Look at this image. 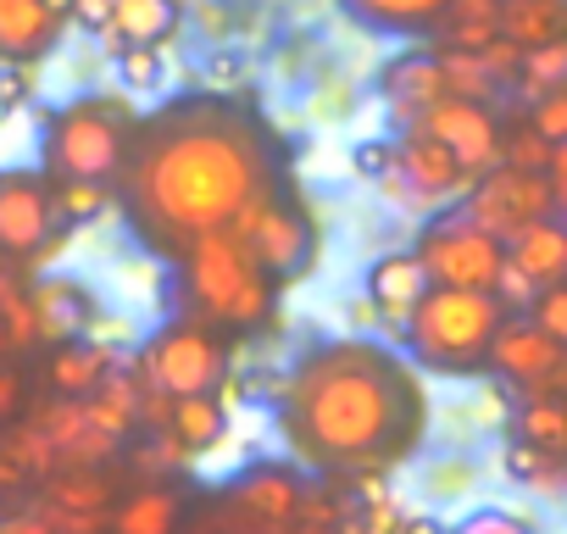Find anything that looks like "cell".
<instances>
[{"label": "cell", "instance_id": "12", "mask_svg": "<svg viewBox=\"0 0 567 534\" xmlns=\"http://www.w3.org/2000/svg\"><path fill=\"white\" fill-rule=\"evenodd\" d=\"M501 112L489 106V101H462V95H445V101H434L412 129H401V134H423V140H434V145H445L456 162H462V173L467 178H484L495 162H501Z\"/></svg>", "mask_w": 567, "mask_h": 534}, {"label": "cell", "instance_id": "36", "mask_svg": "<svg viewBox=\"0 0 567 534\" xmlns=\"http://www.w3.org/2000/svg\"><path fill=\"white\" fill-rule=\"evenodd\" d=\"M445 534H539L528 517H517V512H501V506H478V512H467L456 528H445Z\"/></svg>", "mask_w": 567, "mask_h": 534}, {"label": "cell", "instance_id": "34", "mask_svg": "<svg viewBox=\"0 0 567 534\" xmlns=\"http://www.w3.org/2000/svg\"><path fill=\"white\" fill-rule=\"evenodd\" d=\"M523 123L545 140V145H567V90H550L539 101L523 106Z\"/></svg>", "mask_w": 567, "mask_h": 534}, {"label": "cell", "instance_id": "5", "mask_svg": "<svg viewBox=\"0 0 567 534\" xmlns=\"http://www.w3.org/2000/svg\"><path fill=\"white\" fill-rule=\"evenodd\" d=\"M506 307L489 290H440L429 285V296L412 307V318L401 324V351L412 368L423 373H445V379H467L484 373L489 340L501 329Z\"/></svg>", "mask_w": 567, "mask_h": 534}, {"label": "cell", "instance_id": "22", "mask_svg": "<svg viewBox=\"0 0 567 534\" xmlns=\"http://www.w3.org/2000/svg\"><path fill=\"white\" fill-rule=\"evenodd\" d=\"M62 18L45 0H0V62H34L56 45Z\"/></svg>", "mask_w": 567, "mask_h": 534}, {"label": "cell", "instance_id": "29", "mask_svg": "<svg viewBox=\"0 0 567 534\" xmlns=\"http://www.w3.org/2000/svg\"><path fill=\"white\" fill-rule=\"evenodd\" d=\"M440 57V79H445V95H462V101H489L495 106V95L506 90L489 68H484V57L478 51H434Z\"/></svg>", "mask_w": 567, "mask_h": 534}, {"label": "cell", "instance_id": "26", "mask_svg": "<svg viewBox=\"0 0 567 534\" xmlns=\"http://www.w3.org/2000/svg\"><path fill=\"white\" fill-rule=\"evenodd\" d=\"M501 40L512 51L567 40V7L561 0H501Z\"/></svg>", "mask_w": 567, "mask_h": 534}, {"label": "cell", "instance_id": "30", "mask_svg": "<svg viewBox=\"0 0 567 534\" xmlns=\"http://www.w3.org/2000/svg\"><path fill=\"white\" fill-rule=\"evenodd\" d=\"M178 534H290V528H267V523L245 517L228 495H217V501H189Z\"/></svg>", "mask_w": 567, "mask_h": 534}, {"label": "cell", "instance_id": "15", "mask_svg": "<svg viewBox=\"0 0 567 534\" xmlns=\"http://www.w3.org/2000/svg\"><path fill=\"white\" fill-rule=\"evenodd\" d=\"M29 312H34V346H68V340H90V329L101 324V301L90 285L79 279H56L40 274L23 285Z\"/></svg>", "mask_w": 567, "mask_h": 534}, {"label": "cell", "instance_id": "23", "mask_svg": "<svg viewBox=\"0 0 567 534\" xmlns=\"http://www.w3.org/2000/svg\"><path fill=\"white\" fill-rule=\"evenodd\" d=\"M340 7L373 29V34H390V40H429L445 18L451 0H340Z\"/></svg>", "mask_w": 567, "mask_h": 534}, {"label": "cell", "instance_id": "24", "mask_svg": "<svg viewBox=\"0 0 567 534\" xmlns=\"http://www.w3.org/2000/svg\"><path fill=\"white\" fill-rule=\"evenodd\" d=\"M162 434H167V440H173L184 456L217 451V445H223V434H228V401H223V390L173 401V407H167V423H162Z\"/></svg>", "mask_w": 567, "mask_h": 534}, {"label": "cell", "instance_id": "11", "mask_svg": "<svg viewBox=\"0 0 567 534\" xmlns=\"http://www.w3.org/2000/svg\"><path fill=\"white\" fill-rule=\"evenodd\" d=\"M484 373H495L517 396H561V384H567V346L539 335L523 312H506L495 340H489Z\"/></svg>", "mask_w": 567, "mask_h": 534}, {"label": "cell", "instance_id": "19", "mask_svg": "<svg viewBox=\"0 0 567 534\" xmlns=\"http://www.w3.org/2000/svg\"><path fill=\"white\" fill-rule=\"evenodd\" d=\"M112 373H117V351L101 340H68V346H51V357H45V384L62 401L95 396Z\"/></svg>", "mask_w": 567, "mask_h": 534}, {"label": "cell", "instance_id": "20", "mask_svg": "<svg viewBox=\"0 0 567 534\" xmlns=\"http://www.w3.org/2000/svg\"><path fill=\"white\" fill-rule=\"evenodd\" d=\"M506 261L517 267L534 290L567 285V228H561V217H539L523 234H512L506 239Z\"/></svg>", "mask_w": 567, "mask_h": 534}, {"label": "cell", "instance_id": "35", "mask_svg": "<svg viewBox=\"0 0 567 534\" xmlns=\"http://www.w3.org/2000/svg\"><path fill=\"white\" fill-rule=\"evenodd\" d=\"M523 318H528L539 335H550V340L567 346V285H545V290L523 307Z\"/></svg>", "mask_w": 567, "mask_h": 534}, {"label": "cell", "instance_id": "42", "mask_svg": "<svg viewBox=\"0 0 567 534\" xmlns=\"http://www.w3.org/2000/svg\"><path fill=\"white\" fill-rule=\"evenodd\" d=\"M12 290H23V274H18L12 261H0V301H7Z\"/></svg>", "mask_w": 567, "mask_h": 534}, {"label": "cell", "instance_id": "18", "mask_svg": "<svg viewBox=\"0 0 567 534\" xmlns=\"http://www.w3.org/2000/svg\"><path fill=\"white\" fill-rule=\"evenodd\" d=\"M189 495L167 479H145L106 506V534H178Z\"/></svg>", "mask_w": 567, "mask_h": 534}, {"label": "cell", "instance_id": "8", "mask_svg": "<svg viewBox=\"0 0 567 534\" xmlns=\"http://www.w3.org/2000/svg\"><path fill=\"white\" fill-rule=\"evenodd\" d=\"M68 245V228L56 217L51 178L40 167H0V261H12L23 279Z\"/></svg>", "mask_w": 567, "mask_h": 534}, {"label": "cell", "instance_id": "17", "mask_svg": "<svg viewBox=\"0 0 567 534\" xmlns=\"http://www.w3.org/2000/svg\"><path fill=\"white\" fill-rule=\"evenodd\" d=\"M379 95L384 106L395 112L401 129H412L434 101H445V79H440V57L423 45V51H401L384 73H379Z\"/></svg>", "mask_w": 567, "mask_h": 534}, {"label": "cell", "instance_id": "33", "mask_svg": "<svg viewBox=\"0 0 567 534\" xmlns=\"http://www.w3.org/2000/svg\"><path fill=\"white\" fill-rule=\"evenodd\" d=\"M550 151H556V145H545L528 123H517V129H501V162H495V167H512V173H545V167H550Z\"/></svg>", "mask_w": 567, "mask_h": 534}, {"label": "cell", "instance_id": "21", "mask_svg": "<svg viewBox=\"0 0 567 534\" xmlns=\"http://www.w3.org/2000/svg\"><path fill=\"white\" fill-rule=\"evenodd\" d=\"M178 23H184V0H112L106 40L112 51H151L173 40Z\"/></svg>", "mask_w": 567, "mask_h": 534}, {"label": "cell", "instance_id": "25", "mask_svg": "<svg viewBox=\"0 0 567 534\" xmlns=\"http://www.w3.org/2000/svg\"><path fill=\"white\" fill-rule=\"evenodd\" d=\"M429 40V51H484L489 40H501V0H451Z\"/></svg>", "mask_w": 567, "mask_h": 534}, {"label": "cell", "instance_id": "40", "mask_svg": "<svg viewBox=\"0 0 567 534\" xmlns=\"http://www.w3.org/2000/svg\"><path fill=\"white\" fill-rule=\"evenodd\" d=\"M390 162H395V140H368V145H357V167H362L368 178H379Z\"/></svg>", "mask_w": 567, "mask_h": 534}, {"label": "cell", "instance_id": "13", "mask_svg": "<svg viewBox=\"0 0 567 534\" xmlns=\"http://www.w3.org/2000/svg\"><path fill=\"white\" fill-rule=\"evenodd\" d=\"M395 173H401V184L412 195V212H445V206H456L473 189L462 162L445 145L423 140V134H395Z\"/></svg>", "mask_w": 567, "mask_h": 534}, {"label": "cell", "instance_id": "2", "mask_svg": "<svg viewBox=\"0 0 567 534\" xmlns=\"http://www.w3.org/2000/svg\"><path fill=\"white\" fill-rule=\"evenodd\" d=\"M272 407L290 456L329 479H368L406 462L429 423L417 368L362 335L296 357Z\"/></svg>", "mask_w": 567, "mask_h": 534}, {"label": "cell", "instance_id": "37", "mask_svg": "<svg viewBox=\"0 0 567 534\" xmlns=\"http://www.w3.org/2000/svg\"><path fill=\"white\" fill-rule=\"evenodd\" d=\"M117 68H123V84L128 90H151L162 79V45H151V51H117Z\"/></svg>", "mask_w": 567, "mask_h": 534}, {"label": "cell", "instance_id": "7", "mask_svg": "<svg viewBox=\"0 0 567 534\" xmlns=\"http://www.w3.org/2000/svg\"><path fill=\"white\" fill-rule=\"evenodd\" d=\"M134 379L145 390H156L162 401H184V396H212L228 384V340L212 335L206 324H167L140 346Z\"/></svg>", "mask_w": 567, "mask_h": 534}, {"label": "cell", "instance_id": "6", "mask_svg": "<svg viewBox=\"0 0 567 534\" xmlns=\"http://www.w3.org/2000/svg\"><path fill=\"white\" fill-rule=\"evenodd\" d=\"M228 234L239 239V250L261 267V274L284 290V285H296L312 274V261H318V223H312V206L301 195H290L284 184H272L261 201H250Z\"/></svg>", "mask_w": 567, "mask_h": 534}, {"label": "cell", "instance_id": "16", "mask_svg": "<svg viewBox=\"0 0 567 534\" xmlns=\"http://www.w3.org/2000/svg\"><path fill=\"white\" fill-rule=\"evenodd\" d=\"M429 296V274L412 250H384L373 267H368V285H362V301L373 307L379 329L401 335V324L412 318V307Z\"/></svg>", "mask_w": 567, "mask_h": 534}, {"label": "cell", "instance_id": "39", "mask_svg": "<svg viewBox=\"0 0 567 534\" xmlns=\"http://www.w3.org/2000/svg\"><path fill=\"white\" fill-rule=\"evenodd\" d=\"M23 412V373L12 362H0V423Z\"/></svg>", "mask_w": 567, "mask_h": 534}, {"label": "cell", "instance_id": "27", "mask_svg": "<svg viewBox=\"0 0 567 534\" xmlns=\"http://www.w3.org/2000/svg\"><path fill=\"white\" fill-rule=\"evenodd\" d=\"M512 434H517V445L561 456L567 451V401L561 396H523L512 407Z\"/></svg>", "mask_w": 567, "mask_h": 534}, {"label": "cell", "instance_id": "32", "mask_svg": "<svg viewBox=\"0 0 567 534\" xmlns=\"http://www.w3.org/2000/svg\"><path fill=\"white\" fill-rule=\"evenodd\" d=\"M51 195H56V217H62L68 234L84 228V223H95L112 206V189L106 184H51Z\"/></svg>", "mask_w": 567, "mask_h": 534}, {"label": "cell", "instance_id": "14", "mask_svg": "<svg viewBox=\"0 0 567 534\" xmlns=\"http://www.w3.org/2000/svg\"><path fill=\"white\" fill-rule=\"evenodd\" d=\"M307 473H296L290 462H250V468H239L234 479H228V501L245 512V517H256V523H267V528H296V517H301V506H307Z\"/></svg>", "mask_w": 567, "mask_h": 534}, {"label": "cell", "instance_id": "38", "mask_svg": "<svg viewBox=\"0 0 567 534\" xmlns=\"http://www.w3.org/2000/svg\"><path fill=\"white\" fill-rule=\"evenodd\" d=\"M68 18L90 34H106V18H112V0H68Z\"/></svg>", "mask_w": 567, "mask_h": 534}, {"label": "cell", "instance_id": "43", "mask_svg": "<svg viewBox=\"0 0 567 534\" xmlns=\"http://www.w3.org/2000/svg\"><path fill=\"white\" fill-rule=\"evenodd\" d=\"M18 351H12V335H7V324H0V362H12Z\"/></svg>", "mask_w": 567, "mask_h": 534}, {"label": "cell", "instance_id": "4", "mask_svg": "<svg viewBox=\"0 0 567 534\" xmlns=\"http://www.w3.org/2000/svg\"><path fill=\"white\" fill-rule=\"evenodd\" d=\"M140 112L123 95H84L45 117L40 134V173L51 184H117Z\"/></svg>", "mask_w": 567, "mask_h": 534}, {"label": "cell", "instance_id": "41", "mask_svg": "<svg viewBox=\"0 0 567 534\" xmlns=\"http://www.w3.org/2000/svg\"><path fill=\"white\" fill-rule=\"evenodd\" d=\"M0 534H56L45 517H0Z\"/></svg>", "mask_w": 567, "mask_h": 534}, {"label": "cell", "instance_id": "3", "mask_svg": "<svg viewBox=\"0 0 567 534\" xmlns=\"http://www.w3.org/2000/svg\"><path fill=\"white\" fill-rule=\"evenodd\" d=\"M178 290H184V307H189L184 318L206 324L223 340L261 329L278 307V285L239 250V239L228 228L178 250Z\"/></svg>", "mask_w": 567, "mask_h": 534}, {"label": "cell", "instance_id": "28", "mask_svg": "<svg viewBox=\"0 0 567 534\" xmlns=\"http://www.w3.org/2000/svg\"><path fill=\"white\" fill-rule=\"evenodd\" d=\"M512 90L528 101L550 95V90H567V40H550V45H534L517 57V73H512Z\"/></svg>", "mask_w": 567, "mask_h": 534}, {"label": "cell", "instance_id": "10", "mask_svg": "<svg viewBox=\"0 0 567 534\" xmlns=\"http://www.w3.org/2000/svg\"><path fill=\"white\" fill-rule=\"evenodd\" d=\"M456 206L473 228H484L501 245L539 217H561V195L550 189V178L545 173H512V167H489L484 178H473V189Z\"/></svg>", "mask_w": 567, "mask_h": 534}, {"label": "cell", "instance_id": "1", "mask_svg": "<svg viewBox=\"0 0 567 534\" xmlns=\"http://www.w3.org/2000/svg\"><path fill=\"white\" fill-rule=\"evenodd\" d=\"M272 184L284 178L261 117L217 90H200L140 117L112 201H123L128 228L156 256H178L184 245L223 234Z\"/></svg>", "mask_w": 567, "mask_h": 534}, {"label": "cell", "instance_id": "9", "mask_svg": "<svg viewBox=\"0 0 567 534\" xmlns=\"http://www.w3.org/2000/svg\"><path fill=\"white\" fill-rule=\"evenodd\" d=\"M412 256L423 261L429 285L440 290H495L501 267H506V245L489 239L484 228H473L462 217V206H445L423 223Z\"/></svg>", "mask_w": 567, "mask_h": 534}, {"label": "cell", "instance_id": "31", "mask_svg": "<svg viewBox=\"0 0 567 534\" xmlns=\"http://www.w3.org/2000/svg\"><path fill=\"white\" fill-rule=\"evenodd\" d=\"M506 473L517 479V484H528V490H539V495H556L561 490V456H550V451H534V445H506Z\"/></svg>", "mask_w": 567, "mask_h": 534}]
</instances>
